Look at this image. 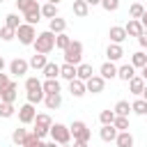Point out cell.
<instances>
[{
  "label": "cell",
  "instance_id": "obj_37",
  "mask_svg": "<svg viewBox=\"0 0 147 147\" xmlns=\"http://www.w3.org/2000/svg\"><path fill=\"white\" fill-rule=\"evenodd\" d=\"M5 25H7V28H14V30H18L23 23H21L18 14H7V16H5Z\"/></svg>",
  "mask_w": 147,
  "mask_h": 147
},
{
  "label": "cell",
  "instance_id": "obj_42",
  "mask_svg": "<svg viewBox=\"0 0 147 147\" xmlns=\"http://www.w3.org/2000/svg\"><path fill=\"white\" fill-rule=\"evenodd\" d=\"M113 126H115L117 131H129V117H115Z\"/></svg>",
  "mask_w": 147,
  "mask_h": 147
},
{
  "label": "cell",
  "instance_id": "obj_18",
  "mask_svg": "<svg viewBox=\"0 0 147 147\" xmlns=\"http://www.w3.org/2000/svg\"><path fill=\"white\" fill-rule=\"evenodd\" d=\"M103 80H110V78H117V67L115 62H103L101 64V74H99Z\"/></svg>",
  "mask_w": 147,
  "mask_h": 147
},
{
  "label": "cell",
  "instance_id": "obj_43",
  "mask_svg": "<svg viewBox=\"0 0 147 147\" xmlns=\"http://www.w3.org/2000/svg\"><path fill=\"white\" fill-rule=\"evenodd\" d=\"M101 7L106 11H117L119 9V0H101Z\"/></svg>",
  "mask_w": 147,
  "mask_h": 147
},
{
  "label": "cell",
  "instance_id": "obj_20",
  "mask_svg": "<svg viewBox=\"0 0 147 147\" xmlns=\"http://www.w3.org/2000/svg\"><path fill=\"white\" fill-rule=\"evenodd\" d=\"M28 62H30V67H32V69H37V71H44V67L48 64L46 55H41V53H34V55H32Z\"/></svg>",
  "mask_w": 147,
  "mask_h": 147
},
{
  "label": "cell",
  "instance_id": "obj_51",
  "mask_svg": "<svg viewBox=\"0 0 147 147\" xmlns=\"http://www.w3.org/2000/svg\"><path fill=\"white\" fill-rule=\"evenodd\" d=\"M85 2H87V5H92V7H94V5H101V0H85Z\"/></svg>",
  "mask_w": 147,
  "mask_h": 147
},
{
  "label": "cell",
  "instance_id": "obj_49",
  "mask_svg": "<svg viewBox=\"0 0 147 147\" xmlns=\"http://www.w3.org/2000/svg\"><path fill=\"white\" fill-rule=\"evenodd\" d=\"M71 147H90V145H87V142H78V140H74V145H71Z\"/></svg>",
  "mask_w": 147,
  "mask_h": 147
},
{
  "label": "cell",
  "instance_id": "obj_30",
  "mask_svg": "<svg viewBox=\"0 0 147 147\" xmlns=\"http://www.w3.org/2000/svg\"><path fill=\"white\" fill-rule=\"evenodd\" d=\"M41 16H46L48 21L57 18V5H53V2H46V5L41 7Z\"/></svg>",
  "mask_w": 147,
  "mask_h": 147
},
{
  "label": "cell",
  "instance_id": "obj_6",
  "mask_svg": "<svg viewBox=\"0 0 147 147\" xmlns=\"http://www.w3.org/2000/svg\"><path fill=\"white\" fill-rule=\"evenodd\" d=\"M16 37H18V41H21L23 46H32V44H34V39H37V30H34V25L23 23V25L16 30Z\"/></svg>",
  "mask_w": 147,
  "mask_h": 147
},
{
  "label": "cell",
  "instance_id": "obj_13",
  "mask_svg": "<svg viewBox=\"0 0 147 147\" xmlns=\"http://www.w3.org/2000/svg\"><path fill=\"white\" fill-rule=\"evenodd\" d=\"M124 30H126V34H129V37H140V34L145 32L142 23H140V21H136V18H129V23L124 25Z\"/></svg>",
  "mask_w": 147,
  "mask_h": 147
},
{
  "label": "cell",
  "instance_id": "obj_45",
  "mask_svg": "<svg viewBox=\"0 0 147 147\" xmlns=\"http://www.w3.org/2000/svg\"><path fill=\"white\" fill-rule=\"evenodd\" d=\"M44 96H46L44 92H28V103H32V106H34V103L44 101Z\"/></svg>",
  "mask_w": 147,
  "mask_h": 147
},
{
  "label": "cell",
  "instance_id": "obj_44",
  "mask_svg": "<svg viewBox=\"0 0 147 147\" xmlns=\"http://www.w3.org/2000/svg\"><path fill=\"white\" fill-rule=\"evenodd\" d=\"M23 147H44V142H41L34 133H30V136H28V140L23 142Z\"/></svg>",
  "mask_w": 147,
  "mask_h": 147
},
{
  "label": "cell",
  "instance_id": "obj_1",
  "mask_svg": "<svg viewBox=\"0 0 147 147\" xmlns=\"http://www.w3.org/2000/svg\"><path fill=\"white\" fill-rule=\"evenodd\" d=\"M55 37L57 34H53L51 30H46V32H39L37 34V39H34V53H41V55H48L53 48H55Z\"/></svg>",
  "mask_w": 147,
  "mask_h": 147
},
{
  "label": "cell",
  "instance_id": "obj_36",
  "mask_svg": "<svg viewBox=\"0 0 147 147\" xmlns=\"http://www.w3.org/2000/svg\"><path fill=\"white\" fill-rule=\"evenodd\" d=\"M28 131L25 129H14V133H11V140H14V145H23L25 140H28Z\"/></svg>",
  "mask_w": 147,
  "mask_h": 147
},
{
  "label": "cell",
  "instance_id": "obj_35",
  "mask_svg": "<svg viewBox=\"0 0 147 147\" xmlns=\"http://www.w3.org/2000/svg\"><path fill=\"white\" fill-rule=\"evenodd\" d=\"M142 14H145V7H142L140 2H133V5L129 7V16H131V18L140 21V18H142Z\"/></svg>",
  "mask_w": 147,
  "mask_h": 147
},
{
  "label": "cell",
  "instance_id": "obj_14",
  "mask_svg": "<svg viewBox=\"0 0 147 147\" xmlns=\"http://www.w3.org/2000/svg\"><path fill=\"white\" fill-rule=\"evenodd\" d=\"M117 78H119V80H124V83H129L131 78H136V69H133V64L129 62V64L117 67Z\"/></svg>",
  "mask_w": 147,
  "mask_h": 147
},
{
  "label": "cell",
  "instance_id": "obj_48",
  "mask_svg": "<svg viewBox=\"0 0 147 147\" xmlns=\"http://www.w3.org/2000/svg\"><path fill=\"white\" fill-rule=\"evenodd\" d=\"M140 23H142V28L147 30V9H145V14H142V18H140Z\"/></svg>",
  "mask_w": 147,
  "mask_h": 147
},
{
  "label": "cell",
  "instance_id": "obj_16",
  "mask_svg": "<svg viewBox=\"0 0 147 147\" xmlns=\"http://www.w3.org/2000/svg\"><path fill=\"white\" fill-rule=\"evenodd\" d=\"M117 129L113 126V124H106V126H101V131H99V136H101V140L103 142H115L117 140Z\"/></svg>",
  "mask_w": 147,
  "mask_h": 147
},
{
  "label": "cell",
  "instance_id": "obj_23",
  "mask_svg": "<svg viewBox=\"0 0 147 147\" xmlns=\"http://www.w3.org/2000/svg\"><path fill=\"white\" fill-rule=\"evenodd\" d=\"M76 74H78V71H76V67H74V64H67V62H64V64H60V76H62L64 80H69V83H71V80L76 78Z\"/></svg>",
  "mask_w": 147,
  "mask_h": 147
},
{
  "label": "cell",
  "instance_id": "obj_32",
  "mask_svg": "<svg viewBox=\"0 0 147 147\" xmlns=\"http://www.w3.org/2000/svg\"><path fill=\"white\" fill-rule=\"evenodd\" d=\"M16 7H18L23 14H28V11H32V9H39L37 0H16Z\"/></svg>",
  "mask_w": 147,
  "mask_h": 147
},
{
  "label": "cell",
  "instance_id": "obj_19",
  "mask_svg": "<svg viewBox=\"0 0 147 147\" xmlns=\"http://www.w3.org/2000/svg\"><path fill=\"white\" fill-rule=\"evenodd\" d=\"M69 92H71V96H83L85 92H87V87H85V83L83 80H78V78H74L71 83H69Z\"/></svg>",
  "mask_w": 147,
  "mask_h": 147
},
{
  "label": "cell",
  "instance_id": "obj_46",
  "mask_svg": "<svg viewBox=\"0 0 147 147\" xmlns=\"http://www.w3.org/2000/svg\"><path fill=\"white\" fill-rule=\"evenodd\" d=\"M9 85H11V80H9V76L0 71V92H5V90H7Z\"/></svg>",
  "mask_w": 147,
  "mask_h": 147
},
{
  "label": "cell",
  "instance_id": "obj_21",
  "mask_svg": "<svg viewBox=\"0 0 147 147\" xmlns=\"http://www.w3.org/2000/svg\"><path fill=\"white\" fill-rule=\"evenodd\" d=\"M74 14H76L78 18H85V16L90 14V5H87L85 0H74Z\"/></svg>",
  "mask_w": 147,
  "mask_h": 147
},
{
  "label": "cell",
  "instance_id": "obj_26",
  "mask_svg": "<svg viewBox=\"0 0 147 147\" xmlns=\"http://www.w3.org/2000/svg\"><path fill=\"white\" fill-rule=\"evenodd\" d=\"M115 145H117V147H133V136H131L129 131H119Z\"/></svg>",
  "mask_w": 147,
  "mask_h": 147
},
{
  "label": "cell",
  "instance_id": "obj_50",
  "mask_svg": "<svg viewBox=\"0 0 147 147\" xmlns=\"http://www.w3.org/2000/svg\"><path fill=\"white\" fill-rule=\"evenodd\" d=\"M44 147H57V142L55 140H48V142H44Z\"/></svg>",
  "mask_w": 147,
  "mask_h": 147
},
{
  "label": "cell",
  "instance_id": "obj_47",
  "mask_svg": "<svg viewBox=\"0 0 147 147\" xmlns=\"http://www.w3.org/2000/svg\"><path fill=\"white\" fill-rule=\"evenodd\" d=\"M138 44H140L142 48H147V30H145V32H142V34L138 37Z\"/></svg>",
  "mask_w": 147,
  "mask_h": 147
},
{
  "label": "cell",
  "instance_id": "obj_15",
  "mask_svg": "<svg viewBox=\"0 0 147 147\" xmlns=\"http://www.w3.org/2000/svg\"><path fill=\"white\" fill-rule=\"evenodd\" d=\"M16 96H18V85H16V83H11L5 92H0V101H2V103H14Z\"/></svg>",
  "mask_w": 147,
  "mask_h": 147
},
{
  "label": "cell",
  "instance_id": "obj_40",
  "mask_svg": "<svg viewBox=\"0 0 147 147\" xmlns=\"http://www.w3.org/2000/svg\"><path fill=\"white\" fill-rule=\"evenodd\" d=\"M115 117H117V115H115L113 110H101V115H99V122L106 126V124H113V122H115Z\"/></svg>",
  "mask_w": 147,
  "mask_h": 147
},
{
  "label": "cell",
  "instance_id": "obj_54",
  "mask_svg": "<svg viewBox=\"0 0 147 147\" xmlns=\"http://www.w3.org/2000/svg\"><path fill=\"white\" fill-rule=\"evenodd\" d=\"M142 99H145V101H147V87H145V92H142Z\"/></svg>",
  "mask_w": 147,
  "mask_h": 147
},
{
  "label": "cell",
  "instance_id": "obj_31",
  "mask_svg": "<svg viewBox=\"0 0 147 147\" xmlns=\"http://www.w3.org/2000/svg\"><path fill=\"white\" fill-rule=\"evenodd\" d=\"M23 18H25L28 25H37V23L41 21V7H39V9H32V11H28V14H23Z\"/></svg>",
  "mask_w": 147,
  "mask_h": 147
},
{
  "label": "cell",
  "instance_id": "obj_34",
  "mask_svg": "<svg viewBox=\"0 0 147 147\" xmlns=\"http://www.w3.org/2000/svg\"><path fill=\"white\" fill-rule=\"evenodd\" d=\"M131 110L136 113V115H147V101L140 96V99H136L133 103H131Z\"/></svg>",
  "mask_w": 147,
  "mask_h": 147
},
{
  "label": "cell",
  "instance_id": "obj_3",
  "mask_svg": "<svg viewBox=\"0 0 147 147\" xmlns=\"http://www.w3.org/2000/svg\"><path fill=\"white\" fill-rule=\"evenodd\" d=\"M51 126H53L51 115H48V113H39V115L34 117V129H32V133L41 140V138H46V136L51 133Z\"/></svg>",
  "mask_w": 147,
  "mask_h": 147
},
{
  "label": "cell",
  "instance_id": "obj_10",
  "mask_svg": "<svg viewBox=\"0 0 147 147\" xmlns=\"http://www.w3.org/2000/svg\"><path fill=\"white\" fill-rule=\"evenodd\" d=\"M106 55H108V62H117V60H122V57H124V48H122V44H108Z\"/></svg>",
  "mask_w": 147,
  "mask_h": 147
},
{
  "label": "cell",
  "instance_id": "obj_17",
  "mask_svg": "<svg viewBox=\"0 0 147 147\" xmlns=\"http://www.w3.org/2000/svg\"><path fill=\"white\" fill-rule=\"evenodd\" d=\"M76 71H78V74H76V78H78V80H83V83H87V80L94 76L92 64H85V62H80V64L76 67Z\"/></svg>",
  "mask_w": 147,
  "mask_h": 147
},
{
  "label": "cell",
  "instance_id": "obj_56",
  "mask_svg": "<svg viewBox=\"0 0 147 147\" xmlns=\"http://www.w3.org/2000/svg\"><path fill=\"white\" fill-rule=\"evenodd\" d=\"M60 147H71V145H60Z\"/></svg>",
  "mask_w": 147,
  "mask_h": 147
},
{
  "label": "cell",
  "instance_id": "obj_41",
  "mask_svg": "<svg viewBox=\"0 0 147 147\" xmlns=\"http://www.w3.org/2000/svg\"><path fill=\"white\" fill-rule=\"evenodd\" d=\"M14 37H16V30H14V28H7V25H2V28H0V39L11 41Z\"/></svg>",
  "mask_w": 147,
  "mask_h": 147
},
{
  "label": "cell",
  "instance_id": "obj_25",
  "mask_svg": "<svg viewBox=\"0 0 147 147\" xmlns=\"http://www.w3.org/2000/svg\"><path fill=\"white\" fill-rule=\"evenodd\" d=\"M113 113H115L117 117H129V113H131V103L122 99V101H117V103H115V108H113Z\"/></svg>",
  "mask_w": 147,
  "mask_h": 147
},
{
  "label": "cell",
  "instance_id": "obj_5",
  "mask_svg": "<svg viewBox=\"0 0 147 147\" xmlns=\"http://www.w3.org/2000/svg\"><path fill=\"white\" fill-rule=\"evenodd\" d=\"M51 140H55L57 145H69V140H71V131H69V126H64V124H60V122H55L53 126H51Z\"/></svg>",
  "mask_w": 147,
  "mask_h": 147
},
{
  "label": "cell",
  "instance_id": "obj_7",
  "mask_svg": "<svg viewBox=\"0 0 147 147\" xmlns=\"http://www.w3.org/2000/svg\"><path fill=\"white\" fill-rule=\"evenodd\" d=\"M34 117H37V110L32 103H23L18 108V122L25 126V124H34Z\"/></svg>",
  "mask_w": 147,
  "mask_h": 147
},
{
  "label": "cell",
  "instance_id": "obj_33",
  "mask_svg": "<svg viewBox=\"0 0 147 147\" xmlns=\"http://www.w3.org/2000/svg\"><path fill=\"white\" fill-rule=\"evenodd\" d=\"M46 78H57L60 76V64H55V62H48L46 67H44V71H41Z\"/></svg>",
  "mask_w": 147,
  "mask_h": 147
},
{
  "label": "cell",
  "instance_id": "obj_57",
  "mask_svg": "<svg viewBox=\"0 0 147 147\" xmlns=\"http://www.w3.org/2000/svg\"><path fill=\"white\" fill-rule=\"evenodd\" d=\"M16 147H23V145H16Z\"/></svg>",
  "mask_w": 147,
  "mask_h": 147
},
{
  "label": "cell",
  "instance_id": "obj_22",
  "mask_svg": "<svg viewBox=\"0 0 147 147\" xmlns=\"http://www.w3.org/2000/svg\"><path fill=\"white\" fill-rule=\"evenodd\" d=\"M48 30H51V32H53V34H62V32H64V30H67V21H64V18H60V16H57V18H53V21H51V23H48Z\"/></svg>",
  "mask_w": 147,
  "mask_h": 147
},
{
  "label": "cell",
  "instance_id": "obj_4",
  "mask_svg": "<svg viewBox=\"0 0 147 147\" xmlns=\"http://www.w3.org/2000/svg\"><path fill=\"white\" fill-rule=\"evenodd\" d=\"M69 131H71V138H74V140H78V142H90V138H92V131H90V126H87L85 122H80V119L71 122Z\"/></svg>",
  "mask_w": 147,
  "mask_h": 147
},
{
  "label": "cell",
  "instance_id": "obj_24",
  "mask_svg": "<svg viewBox=\"0 0 147 147\" xmlns=\"http://www.w3.org/2000/svg\"><path fill=\"white\" fill-rule=\"evenodd\" d=\"M44 94H60V80L57 78H46L44 80Z\"/></svg>",
  "mask_w": 147,
  "mask_h": 147
},
{
  "label": "cell",
  "instance_id": "obj_29",
  "mask_svg": "<svg viewBox=\"0 0 147 147\" xmlns=\"http://www.w3.org/2000/svg\"><path fill=\"white\" fill-rule=\"evenodd\" d=\"M131 64H133V69H142V67L147 64V55H145L142 51H136V53L131 55Z\"/></svg>",
  "mask_w": 147,
  "mask_h": 147
},
{
  "label": "cell",
  "instance_id": "obj_2",
  "mask_svg": "<svg viewBox=\"0 0 147 147\" xmlns=\"http://www.w3.org/2000/svg\"><path fill=\"white\" fill-rule=\"evenodd\" d=\"M62 53H64V62H67V64L78 67V64H80V60H83V44H80V41H76V39H71V44H69Z\"/></svg>",
  "mask_w": 147,
  "mask_h": 147
},
{
  "label": "cell",
  "instance_id": "obj_55",
  "mask_svg": "<svg viewBox=\"0 0 147 147\" xmlns=\"http://www.w3.org/2000/svg\"><path fill=\"white\" fill-rule=\"evenodd\" d=\"M48 2H53V5H57V2H60V0H48Z\"/></svg>",
  "mask_w": 147,
  "mask_h": 147
},
{
  "label": "cell",
  "instance_id": "obj_58",
  "mask_svg": "<svg viewBox=\"0 0 147 147\" xmlns=\"http://www.w3.org/2000/svg\"><path fill=\"white\" fill-rule=\"evenodd\" d=\"M0 2H5V0H0Z\"/></svg>",
  "mask_w": 147,
  "mask_h": 147
},
{
  "label": "cell",
  "instance_id": "obj_52",
  "mask_svg": "<svg viewBox=\"0 0 147 147\" xmlns=\"http://www.w3.org/2000/svg\"><path fill=\"white\" fill-rule=\"evenodd\" d=\"M142 78H145V80H147V64H145V67H142Z\"/></svg>",
  "mask_w": 147,
  "mask_h": 147
},
{
  "label": "cell",
  "instance_id": "obj_12",
  "mask_svg": "<svg viewBox=\"0 0 147 147\" xmlns=\"http://www.w3.org/2000/svg\"><path fill=\"white\" fill-rule=\"evenodd\" d=\"M145 87H147V85H145V78H142V76H136V78L129 80V92L136 94V96H142Z\"/></svg>",
  "mask_w": 147,
  "mask_h": 147
},
{
  "label": "cell",
  "instance_id": "obj_38",
  "mask_svg": "<svg viewBox=\"0 0 147 147\" xmlns=\"http://www.w3.org/2000/svg\"><path fill=\"white\" fill-rule=\"evenodd\" d=\"M69 44H71V37H69V34H64V32H62V34H57V37H55V48L64 51Z\"/></svg>",
  "mask_w": 147,
  "mask_h": 147
},
{
  "label": "cell",
  "instance_id": "obj_9",
  "mask_svg": "<svg viewBox=\"0 0 147 147\" xmlns=\"http://www.w3.org/2000/svg\"><path fill=\"white\" fill-rule=\"evenodd\" d=\"M108 37H110V44H122L129 34H126L124 25H113V28L108 30Z\"/></svg>",
  "mask_w": 147,
  "mask_h": 147
},
{
  "label": "cell",
  "instance_id": "obj_39",
  "mask_svg": "<svg viewBox=\"0 0 147 147\" xmlns=\"http://www.w3.org/2000/svg\"><path fill=\"white\" fill-rule=\"evenodd\" d=\"M14 113H16V108H14V103H2L0 101V117H14Z\"/></svg>",
  "mask_w": 147,
  "mask_h": 147
},
{
  "label": "cell",
  "instance_id": "obj_53",
  "mask_svg": "<svg viewBox=\"0 0 147 147\" xmlns=\"http://www.w3.org/2000/svg\"><path fill=\"white\" fill-rule=\"evenodd\" d=\"M5 69V60H2V55H0V71Z\"/></svg>",
  "mask_w": 147,
  "mask_h": 147
},
{
  "label": "cell",
  "instance_id": "obj_11",
  "mask_svg": "<svg viewBox=\"0 0 147 147\" xmlns=\"http://www.w3.org/2000/svg\"><path fill=\"white\" fill-rule=\"evenodd\" d=\"M85 87H87V92H92V94H99V92H103V87H106V80H103L101 76H92V78L85 83Z\"/></svg>",
  "mask_w": 147,
  "mask_h": 147
},
{
  "label": "cell",
  "instance_id": "obj_8",
  "mask_svg": "<svg viewBox=\"0 0 147 147\" xmlns=\"http://www.w3.org/2000/svg\"><path fill=\"white\" fill-rule=\"evenodd\" d=\"M28 69H30V62L23 60V57H16V60L9 62V74H14V76H25Z\"/></svg>",
  "mask_w": 147,
  "mask_h": 147
},
{
  "label": "cell",
  "instance_id": "obj_28",
  "mask_svg": "<svg viewBox=\"0 0 147 147\" xmlns=\"http://www.w3.org/2000/svg\"><path fill=\"white\" fill-rule=\"evenodd\" d=\"M44 103H46L48 110H55V108L62 106V96H60V94H46V96H44Z\"/></svg>",
  "mask_w": 147,
  "mask_h": 147
},
{
  "label": "cell",
  "instance_id": "obj_27",
  "mask_svg": "<svg viewBox=\"0 0 147 147\" xmlns=\"http://www.w3.org/2000/svg\"><path fill=\"white\" fill-rule=\"evenodd\" d=\"M25 90H28V92H44V83H41L39 78L30 76V78H25Z\"/></svg>",
  "mask_w": 147,
  "mask_h": 147
}]
</instances>
